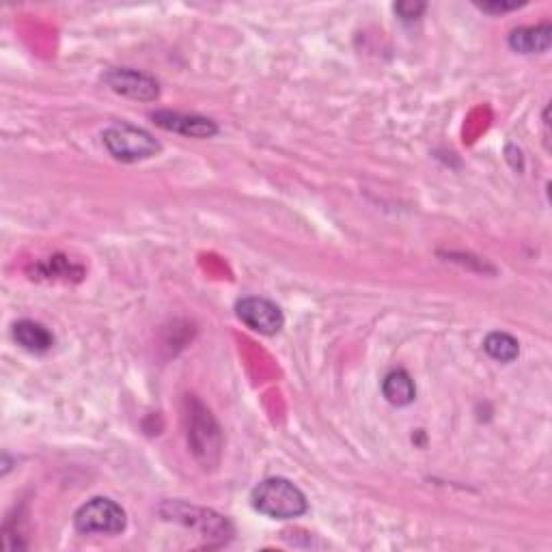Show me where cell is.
Masks as SVG:
<instances>
[{"label":"cell","mask_w":552,"mask_h":552,"mask_svg":"<svg viewBox=\"0 0 552 552\" xmlns=\"http://www.w3.org/2000/svg\"><path fill=\"white\" fill-rule=\"evenodd\" d=\"M253 507L259 514L274 520H294L307 514L309 503L302 490L283 477H270L261 481L251 494Z\"/></svg>","instance_id":"1"},{"label":"cell","mask_w":552,"mask_h":552,"mask_svg":"<svg viewBox=\"0 0 552 552\" xmlns=\"http://www.w3.org/2000/svg\"><path fill=\"white\" fill-rule=\"evenodd\" d=\"M188 421V443L192 453L197 455V460L205 468L214 466L220 458V449H223V436H220V427L212 417V412L197 399H192Z\"/></svg>","instance_id":"2"},{"label":"cell","mask_w":552,"mask_h":552,"mask_svg":"<svg viewBox=\"0 0 552 552\" xmlns=\"http://www.w3.org/2000/svg\"><path fill=\"white\" fill-rule=\"evenodd\" d=\"M104 145L108 154L121 162H138L156 156L162 149L160 143L149 132L121 123V126L108 128L104 134Z\"/></svg>","instance_id":"3"},{"label":"cell","mask_w":552,"mask_h":552,"mask_svg":"<svg viewBox=\"0 0 552 552\" xmlns=\"http://www.w3.org/2000/svg\"><path fill=\"white\" fill-rule=\"evenodd\" d=\"M126 524L128 518L126 512H123V507L115 501L104 499V496L91 499L89 503L82 505L74 516V527L82 535H117L126 529Z\"/></svg>","instance_id":"4"},{"label":"cell","mask_w":552,"mask_h":552,"mask_svg":"<svg viewBox=\"0 0 552 552\" xmlns=\"http://www.w3.org/2000/svg\"><path fill=\"white\" fill-rule=\"evenodd\" d=\"M236 313L240 322L259 335H276L285 324L283 311L266 298H244L238 302Z\"/></svg>","instance_id":"5"},{"label":"cell","mask_w":552,"mask_h":552,"mask_svg":"<svg viewBox=\"0 0 552 552\" xmlns=\"http://www.w3.org/2000/svg\"><path fill=\"white\" fill-rule=\"evenodd\" d=\"M104 82L113 89L115 93L123 95V98L130 100H141V102H154L160 95L158 82L141 72H134V69H110L104 74Z\"/></svg>","instance_id":"6"},{"label":"cell","mask_w":552,"mask_h":552,"mask_svg":"<svg viewBox=\"0 0 552 552\" xmlns=\"http://www.w3.org/2000/svg\"><path fill=\"white\" fill-rule=\"evenodd\" d=\"M156 126L167 132H175L190 138H210L218 134V126L212 119L197 117V115H184V113H171V110H158L151 115Z\"/></svg>","instance_id":"7"},{"label":"cell","mask_w":552,"mask_h":552,"mask_svg":"<svg viewBox=\"0 0 552 552\" xmlns=\"http://www.w3.org/2000/svg\"><path fill=\"white\" fill-rule=\"evenodd\" d=\"M552 44V26H522L509 35V46L520 54H542Z\"/></svg>","instance_id":"8"},{"label":"cell","mask_w":552,"mask_h":552,"mask_svg":"<svg viewBox=\"0 0 552 552\" xmlns=\"http://www.w3.org/2000/svg\"><path fill=\"white\" fill-rule=\"evenodd\" d=\"M13 339L18 341L20 348L33 354H44L54 345V337L50 330L31 320H22L13 326Z\"/></svg>","instance_id":"9"},{"label":"cell","mask_w":552,"mask_h":552,"mask_svg":"<svg viewBox=\"0 0 552 552\" xmlns=\"http://www.w3.org/2000/svg\"><path fill=\"white\" fill-rule=\"evenodd\" d=\"M382 393L386 397V402L402 408L414 402V397H417V386H414V380L404 369H397L384 378Z\"/></svg>","instance_id":"10"},{"label":"cell","mask_w":552,"mask_h":552,"mask_svg":"<svg viewBox=\"0 0 552 552\" xmlns=\"http://www.w3.org/2000/svg\"><path fill=\"white\" fill-rule=\"evenodd\" d=\"M483 350H486L488 356L494 358V361L512 363L520 354V345L512 335L496 330V333H490L486 341H483Z\"/></svg>","instance_id":"11"},{"label":"cell","mask_w":552,"mask_h":552,"mask_svg":"<svg viewBox=\"0 0 552 552\" xmlns=\"http://www.w3.org/2000/svg\"><path fill=\"white\" fill-rule=\"evenodd\" d=\"M395 11L402 16V20H417L425 11L423 3H399L395 5Z\"/></svg>","instance_id":"12"},{"label":"cell","mask_w":552,"mask_h":552,"mask_svg":"<svg viewBox=\"0 0 552 552\" xmlns=\"http://www.w3.org/2000/svg\"><path fill=\"white\" fill-rule=\"evenodd\" d=\"M483 11L488 13H505V11H512V9H518L520 5L518 3H486V5H479Z\"/></svg>","instance_id":"13"}]
</instances>
